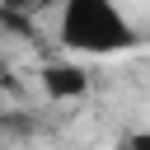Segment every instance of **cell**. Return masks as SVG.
<instances>
[{
    "instance_id": "277c9868",
    "label": "cell",
    "mask_w": 150,
    "mask_h": 150,
    "mask_svg": "<svg viewBox=\"0 0 150 150\" xmlns=\"http://www.w3.org/2000/svg\"><path fill=\"white\" fill-rule=\"evenodd\" d=\"M42 5H66V0H38V9H42Z\"/></svg>"
},
{
    "instance_id": "6da1fadb",
    "label": "cell",
    "mask_w": 150,
    "mask_h": 150,
    "mask_svg": "<svg viewBox=\"0 0 150 150\" xmlns=\"http://www.w3.org/2000/svg\"><path fill=\"white\" fill-rule=\"evenodd\" d=\"M61 42L80 56H112V52L136 47V28L112 0H66L61 5Z\"/></svg>"
},
{
    "instance_id": "7a4b0ae2",
    "label": "cell",
    "mask_w": 150,
    "mask_h": 150,
    "mask_svg": "<svg viewBox=\"0 0 150 150\" xmlns=\"http://www.w3.org/2000/svg\"><path fill=\"white\" fill-rule=\"evenodd\" d=\"M38 80H42L47 98H56V103H70V98H84L89 94V70L75 66V61H47Z\"/></svg>"
},
{
    "instance_id": "3957f363",
    "label": "cell",
    "mask_w": 150,
    "mask_h": 150,
    "mask_svg": "<svg viewBox=\"0 0 150 150\" xmlns=\"http://www.w3.org/2000/svg\"><path fill=\"white\" fill-rule=\"evenodd\" d=\"M112 150H150V131H127V136H117Z\"/></svg>"
},
{
    "instance_id": "5b68a950",
    "label": "cell",
    "mask_w": 150,
    "mask_h": 150,
    "mask_svg": "<svg viewBox=\"0 0 150 150\" xmlns=\"http://www.w3.org/2000/svg\"><path fill=\"white\" fill-rule=\"evenodd\" d=\"M0 75H5V61H0Z\"/></svg>"
}]
</instances>
